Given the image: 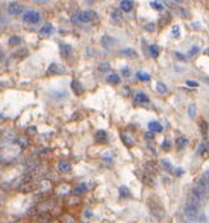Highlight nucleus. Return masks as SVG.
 Here are the masks:
<instances>
[{
    "mask_svg": "<svg viewBox=\"0 0 209 223\" xmlns=\"http://www.w3.org/2000/svg\"><path fill=\"white\" fill-rule=\"evenodd\" d=\"M121 137H122V140H123V142H125L127 146H132V145H133V140L130 137V136H127V135L123 133V135L121 136Z\"/></svg>",
    "mask_w": 209,
    "mask_h": 223,
    "instance_id": "c85d7f7f",
    "label": "nucleus"
},
{
    "mask_svg": "<svg viewBox=\"0 0 209 223\" xmlns=\"http://www.w3.org/2000/svg\"><path fill=\"white\" fill-rule=\"evenodd\" d=\"M114 44H115V40L113 37H110V36H103L101 37V45L105 49H110Z\"/></svg>",
    "mask_w": 209,
    "mask_h": 223,
    "instance_id": "f8f14e48",
    "label": "nucleus"
},
{
    "mask_svg": "<svg viewBox=\"0 0 209 223\" xmlns=\"http://www.w3.org/2000/svg\"><path fill=\"white\" fill-rule=\"evenodd\" d=\"M121 54L122 55H126V57H136V51L133 50V49H131V48H126V49H122L121 50Z\"/></svg>",
    "mask_w": 209,
    "mask_h": 223,
    "instance_id": "4be33fe9",
    "label": "nucleus"
},
{
    "mask_svg": "<svg viewBox=\"0 0 209 223\" xmlns=\"http://www.w3.org/2000/svg\"><path fill=\"white\" fill-rule=\"evenodd\" d=\"M189 115H190V118H195V115H196V105L195 104H191L189 107Z\"/></svg>",
    "mask_w": 209,
    "mask_h": 223,
    "instance_id": "2f4dec72",
    "label": "nucleus"
},
{
    "mask_svg": "<svg viewBox=\"0 0 209 223\" xmlns=\"http://www.w3.org/2000/svg\"><path fill=\"white\" fill-rule=\"evenodd\" d=\"M110 21H112L114 24H121L122 23V13L119 9H114L110 14Z\"/></svg>",
    "mask_w": 209,
    "mask_h": 223,
    "instance_id": "9d476101",
    "label": "nucleus"
},
{
    "mask_svg": "<svg viewBox=\"0 0 209 223\" xmlns=\"http://www.w3.org/2000/svg\"><path fill=\"white\" fill-rule=\"evenodd\" d=\"M205 54H208V55H209V48H208L207 50H205Z\"/></svg>",
    "mask_w": 209,
    "mask_h": 223,
    "instance_id": "8fccbe9b",
    "label": "nucleus"
},
{
    "mask_svg": "<svg viewBox=\"0 0 209 223\" xmlns=\"http://www.w3.org/2000/svg\"><path fill=\"white\" fill-rule=\"evenodd\" d=\"M157 91L159 94H165V92H167V86L162 82H158L157 83Z\"/></svg>",
    "mask_w": 209,
    "mask_h": 223,
    "instance_id": "cd10ccee",
    "label": "nucleus"
},
{
    "mask_svg": "<svg viewBox=\"0 0 209 223\" xmlns=\"http://www.w3.org/2000/svg\"><path fill=\"white\" fill-rule=\"evenodd\" d=\"M50 223H60V222H58V221H51Z\"/></svg>",
    "mask_w": 209,
    "mask_h": 223,
    "instance_id": "3c124183",
    "label": "nucleus"
},
{
    "mask_svg": "<svg viewBox=\"0 0 209 223\" xmlns=\"http://www.w3.org/2000/svg\"><path fill=\"white\" fill-rule=\"evenodd\" d=\"M149 209H150V213L154 215L157 219H163V218H164L165 212H164L163 207H162L157 200L149 199Z\"/></svg>",
    "mask_w": 209,
    "mask_h": 223,
    "instance_id": "f03ea898",
    "label": "nucleus"
},
{
    "mask_svg": "<svg viewBox=\"0 0 209 223\" xmlns=\"http://www.w3.org/2000/svg\"><path fill=\"white\" fill-rule=\"evenodd\" d=\"M187 144V140L185 137H178L176 140V145H177V149H183Z\"/></svg>",
    "mask_w": 209,
    "mask_h": 223,
    "instance_id": "a878e982",
    "label": "nucleus"
},
{
    "mask_svg": "<svg viewBox=\"0 0 209 223\" xmlns=\"http://www.w3.org/2000/svg\"><path fill=\"white\" fill-rule=\"evenodd\" d=\"M71 54H72V46L71 45H67V44L60 45V55H62V57L67 58Z\"/></svg>",
    "mask_w": 209,
    "mask_h": 223,
    "instance_id": "4468645a",
    "label": "nucleus"
},
{
    "mask_svg": "<svg viewBox=\"0 0 209 223\" xmlns=\"http://www.w3.org/2000/svg\"><path fill=\"white\" fill-rule=\"evenodd\" d=\"M122 74H123L125 77H128V76H130V74H131V69H130V68H128V67H125L123 69H122Z\"/></svg>",
    "mask_w": 209,
    "mask_h": 223,
    "instance_id": "ea45409f",
    "label": "nucleus"
},
{
    "mask_svg": "<svg viewBox=\"0 0 209 223\" xmlns=\"http://www.w3.org/2000/svg\"><path fill=\"white\" fill-rule=\"evenodd\" d=\"M51 32H53V26H51L50 23H45L44 26H42V27L40 28V35H41V36H44V37L50 36V35H51Z\"/></svg>",
    "mask_w": 209,
    "mask_h": 223,
    "instance_id": "ddd939ff",
    "label": "nucleus"
},
{
    "mask_svg": "<svg viewBox=\"0 0 209 223\" xmlns=\"http://www.w3.org/2000/svg\"><path fill=\"white\" fill-rule=\"evenodd\" d=\"M183 214H185V217L190 222H196L199 218V209H198V207L187 203L185 208H183Z\"/></svg>",
    "mask_w": 209,
    "mask_h": 223,
    "instance_id": "7ed1b4c3",
    "label": "nucleus"
},
{
    "mask_svg": "<svg viewBox=\"0 0 209 223\" xmlns=\"http://www.w3.org/2000/svg\"><path fill=\"white\" fill-rule=\"evenodd\" d=\"M137 78L141 80V81H149V80H150V74H147L145 72H139L137 73Z\"/></svg>",
    "mask_w": 209,
    "mask_h": 223,
    "instance_id": "7c9ffc66",
    "label": "nucleus"
},
{
    "mask_svg": "<svg viewBox=\"0 0 209 223\" xmlns=\"http://www.w3.org/2000/svg\"><path fill=\"white\" fill-rule=\"evenodd\" d=\"M69 201H71V203H69L71 205H76V204H78V203H80V199H77V197H72V199H71Z\"/></svg>",
    "mask_w": 209,
    "mask_h": 223,
    "instance_id": "c03bdc74",
    "label": "nucleus"
},
{
    "mask_svg": "<svg viewBox=\"0 0 209 223\" xmlns=\"http://www.w3.org/2000/svg\"><path fill=\"white\" fill-rule=\"evenodd\" d=\"M149 51H150V55L153 58H157L159 55V48L158 45H150L149 46Z\"/></svg>",
    "mask_w": 209,
    "mask_h": 223,
    "instance_id": "393cba45",
    "label": "nucleus"
},
{
    "mask_svg": "<svg viewBox=\"0 0 209 223\" xmlns=\"http://www.w3.org/2000/svg\"><path fill=\"white\" fill-rule=\"evenodd\" d=\"M207 150V146H205V144H201L200 146H199V149H198V154H204V151Z\"/></svg>",
    "mask_w": 209,
    "mask_h": 223,
    "instance_id": "79ce46f5",
    "label": "nucleus"
},
{
    "mask_svg": "<svg viewBox=\"0 0 209 223\" xmlns=\"http://www.w3.org/2000/svg\"><path fill=\"white\" fill-rule=\"evenodd\" d=\"M186 83H187V86H191V87H196L198 86V82H195V81H187Z\"/></svg>",
    "mask_w": 209,
    "mask_h": 223,
    "instance_id": "a18cd8bd",
    "label": "nucleus"
},
{
    "mask_svg": "<svg viewBox=\"0 0 209 223\" xmlns=\"http://www.w3.org/2000/svg\"><path fill=\"white\" fill-rule=\"evenodd\" d=\"M22 19L27 23H31V24H36L39 23L40 19H41V14L39 13L37 10H27L24 12L23 16H22Z\"/></svg>",
    "mask_w": 209,
    "mask_h": 223,
    "instance_id": "20e7f679",
    "label": "nucleus"
},
{
    "mask_svg": "<svg viewBox=\"0 0 209 223\" xmlns=\"http://www.w3.org/2000/svg\"><path fill=\"white\" fill-rule=\"evenodd\" d=\"M19 42H21V37L19 36H16L14 35V36H12L10 39H9V45L10 46H16L17 44H19Z\"/></svg>",
    "mask_w": 209,
    "mask_h": 223,
    "instance_id": "bb28decb",
    "label": "nucleus"
},
{
    "mask_svg": "<svg viewBox=\"0 0 209 223\" xmlns=\"http://www.w3.org/2000/svg\"><path fill=\"white\" fill-rule=\"evenodd\" d=\"M71 89L73 90V92H75L76 95H81L83 92V87H82V85L78 80H73L72 83H71Z\"/></svg>",
    "mask_w": 209,
    "mask_h": 223,
    "instance_id": "9b49d317",
    "label": "nucleus"
},
{
    "mask_svg": "<svg viewBox=\"0 0 209 223\" xmlns=\"http://www.w3.org/2000/svg\"><path fill=\"white\" fill-rule=\"evenodd\" d=\"M200 132L203 133V135H207V132H208V123L205 122V121H201L200 122Z\"/></svg>",
    "mask_w": 209,
    "mask_h": 223,
    "instance_id": "473e14b6",
    "label": "nucleus"
},
{
    "mask_svg": "<svg viewBox=\"0 0 209 223\" xmlns=\"http://www.w3.org/2000/svg\"><path fill=\"white\" fill-rule=\"evenodd\" d=\"M39 190V182H34L30 181L26 183H22L19 187H18V191L22 194H28V193H34V191Z\"/></svg>",
    "mask_w": 209,
    "mask_h": 223,
    "instance_id": "39448f33",
    "label": "nucleus"
},
{
    "mask_svg": "<svg viewBox=\"0 0 209 223\" xmlns=\"http://www.w3.org/2000/svg\"><path fill=\"white\" fill-rule=\"evenodd\" d=\"M99 71L100 72H108V71H110V65H109V63H101V64H99Z\"/></svg>",
    "mask_w": 209,
    "mask_h": 223,
    "instance_id": "f704fd0d",
    "label": "nucleus"
},
{
    "mask_svg": "<svg viewBox=\"0 0 209 223\" xmlns=\"http://www.w3.org/2000/svg\"><path fill=\"white\" fill-rule=\"evenodd\" d=\"M149 129L151 132H162V129H163V127H162V125L161 123H158V122H150L149 123Z\"/></svg>",
    "mask_w": 209,
    "mask_h": 223,
    "instance_id": "f3484780",
    "label": "nucleus"
},
{
    "mask_svg": "<svg viewBox=\"0 0 209 223\" xmlns=\"http://www.w3.org/2000/svg\"><path fill=\"white\" fill-rule=\"evenodd\" d=\"M175 55H176V57L180 59V60H185V55H182V54H180V53H175Z\"/></svg>",
    "mask_w": 209,
    "mask_h": 223,
    "instance_id": "49530a36",
    "label": "nucleus"
},
{
    "mask_svg": "<svg viewBox=\"0 0 209 223\" xmlns=\"http://www.w3.org/2000/svg\"><path fill=\"white\" fill-rule=\"evenodd\" d=\"M0 57H2V48H0Z\"/></svg>",
    "mask_w": 209,
    "mask_h": 223,
    "instance_id": "603ef678",
    "label": "nucleus"
},
{
    "mask_svg": "<svg viewBox=\"0 0 209 223\" xmlns=\"http://www.w3.org/2000/svg\"><path fill=\"white\" fill-rule=\"evenodd\" d=\"M154 28H155V24L154 23H147V24H145V30L146 31H154Z\"/></svg>",
    "mask_w": 209,
    "mask_h": 223,
    "instance_id": "a19ab883",
    "label": "nucleus"
},
{
    "mask_svg": "<svg viewBox=\"0 0 209 223\" xmlns=\"http://www.w3.org/2000/svg\"><path fill=\"white\" fill-rule=\"evenodd\" d=\"M58 168L60 172H69L71 171V164L68 162H66V160H63V162H60L58 164Z\"/></svg>",
    "mask_w": 209,
    "mask_h": 223,
    "instance_id": "412c9836",
    "label": "nucleus"
},
{
    "mask_svg": "<svg viewBox=\"0 0 209 223\" xmlns=\"http://www.w3.org/2000/svg\"><path fill=\"white\" fill-rule=\"evenodd\" d=\"M172 35H173L175 37H178V36H180V27H178L177 24L172 27Z\"/></svg>",
    "mask_w": 209,
    "mask_h": 223,
    "instance_id": "4c0bfd02",
    "label": "nucleus"
},
{
    "mask_svg": "<svg viewBox=\"0 0 209 223\" xmlns=\"http://www.w3.org/2000/svg\"><path fill=\"white\" fill-rule=\"evenodd\" d=\"M182 173H183V171H182V169H177V171H176V175H177V176H181Z\"/></svg>",
    "mask_w": 209,
    "mask_h": 223,
    "instance_id": "09e8293b",
    "label": "nucleus"
},
{
    "mask_svg": "<svg viewBox=\"0 0 209 223\" xmlns=\"http://www.w3.org/2000/svg\"><path fill=\"white\" fill-rule=\"evenodd\" d=\"M161 163H162V167L163 168L167 171V172H169V173H173V167H172V164H171V162H168L167 159H163V160H161Z\"/></svg>",
    "mask_w": 209,
    "mask_h": 223,
    "instance_id": "5701e85b",
    "label": "nucleus"
},
{
    "mask_svg": "<svg viewBox=\"0 0 209 223\" xmlns=\"http://www.w3.org/2000/svg\"><path fill=\"white\" fill-rule=\"evenodd\" d=\"M60 223H75V219H73L71 215L66 214V215L62 217V221H60Z\"/></svg>",
    "mask_w": 209,
    "mask_h": 223,
    "instance_id": "72a5a7b5",
    "label": "nucleus"
},
{
    "mask_svg": "<svg viewBox=\"0 0 209 223\" xmlns=\"http://www.w3.org/2000/svg\"><path fill=\"white\" fill-rule=\"evenodd\" d=\"M132 5L133 4H132V2H130V0H123V2H121L119 8L123 12H130L132 9Z\"/></svg>",
    "mask_w": 209,
    "mask_h": 223,
    "instance_id": "dca6fc26",
    "label": "nucleus"
},
{
    "mask_svg": "<svg viewBox=\"0 0 209 223\" xmlns=\"http://www.w3.org/2000/svg\"><path fill=\"white\" fill-rule=\"evenodd\" d=\"M95 137H96V140H99V141H107L108 135H107L105 131H103V129H99V131L95 133Z\"/></svg>",
    "mask_w": 209,
    "mask_h": 223,
    "instance_id": "b1692460",
    "label": "nucleus"
},
{
    "mask_svg": "<svg viewBox=\"0 0 209 223\" xmlns=\"http://www.w3.org/2000/svg\"><path fill=\"white\" fill-rule=\"evenodd\" d=\"M169 14H165V16H163L162 18H161V21H159V24H161V26H165V24L168 23V21H169Z\"/></svg>",
    "mask_w": 209,
    "mask_h": 223,
    "instance_id": "e433bc0d",
    "label": "nucleus"
},
{
    "mask_svg": "<svg viewBox=\"0 0 209 223\" xmlns=\"http://www.w3.org/2000/svg\"><path fill=\"white\" fill-rule=\"evenodd\" d=\"M8 12L12 14V16H18L19 13L23 12V5H21L19 3H10L9 7H8Z\"/></svg>",
    "mask_w": 209,
    "mask_h": 223,
    "instance_id": "6e6552de",
    "label": "nucleus"
},
{
    "mask_svg": "<svg viewBox=\"0 0 209 223\" xmlns=\"http://www.w3.org/2000/svg\"><path fill=\"white\" fill-rule=\"evenodd\" d=\"M87 191V185H86V182H81L80 183L77 187L75 189V194L76 195H78V194H83V193H86Z\"/></svg>",
    "mask_w": 209,
    "mask_h": 223,
    "instance_id": "aec40b11",
    "label": "nucleus"
},
{
    "mask_svg": "<svg viewBox=\"0 0 209 223\" xmlns=\"http://www.w3.org/2000/svg\"><path fill=\"white\" fill-rule=\"evenodd\" d=\"M53 221V217L48 214L46 212H41L36 215V222L37 223H50Z\"/></svg>",
    "mask_w": 209,
    "mask_h": 223,
    "instance_id": "1a4fd4ad",
    "label": "nucleus"
},
{
    "mask_svg": "<svg viewBox=\"0 0 209 223\" xmlns=\"http://www.w3.org/2000/svg\"><path fill=\"white\" fill-rule=\"evenodd\" d=\"M162 147L164 149V150H169V147H171V142H169L168 140H164V142H163Z\"/></svg>",
    "mask_w": 209,
    "mask_h": 223,
    "instance_id": "37998d69",
    "label": "nucleus"
},
{
    "mask_svg": "<svg viewBox=\"0 0 209 223\" xmlns=\"http://www.w3.org/2000/svg\"><path fill=\"white\" fill-rule=\"evenodd\" d=\"M153 137H154V135H153L151 132H147V133L145 135V139H147V140H149V139H153Z\"/></svg>",
    "mask_w": 209,
    "mask_h": 223,
    "instance_id": "de8ad7c7",
    "label": "nucleus"
},
{
    "mask_svg": "<svg viewBox=\"0 0 209 223\" xmlns=\"http://www.w3.org/2000/svg\"><path fill=\"white\" fill-rule=\"evenodd\" d=\"M57 191H58V194L64 195V194H68L69 193V187H68V185H62V186H59Z\"/></svg>",
    "mask_w": 209,
    "mask_h": 223,
    "instance_id": "c756f323",
    "label": "nucleus"
},
{
    "mask_svg": "<svg viewBox=\"0 0 209 223\" xmlns=\"http://www.w3.org/2000/svg\"><path fill=\"white\" fill-rule=\"evenodd\" d=\"M150 5L154 9H157V10H162L163 9V4L162 3H158V2H150Z\"/></svg>",
    "mask_w": 209,
    "mask_h": 223,
    "instance_id": "c9c22d12",
    "label": "nucleus"
},
{
    "mask_svg": "<svg viewBox=\"0 0 209 223\" xmlns=\"http://www.w3.org/2000/svg\"><path fill=\"white\" fill-rule=\"evenodd\" d=\"M118 193H119L121 197H130L131 196V191L128 190V187H126V186H121L118 189Z\"/></svg>",
    "mask_w": 209,
    "mask_h": 223,
    "instance_id": "6ab92c4d",
    "label": "nucleus"
},
{
    "mask_svg": "<svg viewBox=\"0 0 209 223\" xmlns=\"http://www.w3.org/2000/svg\"><path fill=\"white\" fill-rule=\"evenodd\" d=\"M107 81H108V83H110V85H117V83H119V76L118 74H109V76L107 77Z\"/></svg>",
    "mask_w": 209,
    "mask_h": 223,
    "instance_id": "a211bd4d",
    "label": "nucleus"
},
{
    "mask_svg": "<svg viewBox=\"0 0 209 223\" xmlns=\"http://www.w3.org/2000/svg\"><path fill=\"white\" fill-rule=\"evenodd\" d=\"M147 101H149V97L145 94H143V92H139V94H136V96H135V103L136 104H145Z\"/></svg>",
    "mask_w": 209,
    "mask_h": 223,
    "instance_id": "2eb2a0df",
    "label": "nucleus"
},
{
    "mask_svg": "<svg viewBox=\"0 0 209 223\" xmlns=\"http://www.w3.org/2000/svg\"><path fill=\"white\" fill-rule=\"evenodd\" d=\"M75 18L78 22L87 23V22H93V21L97 19V13L94 10H81L75 14Z\"/></svg>",
    "mask_w": 209,
    "mask_h": 223,
    "instance_id": "f257e3e1",
    "label": "nucleus"
},
{
    "mask_svg": "<svg viewBox=\"0 0 209 223\" xmlns=\"http://www.w3.org/2000/svg\"><path fill=\"white\" fill-rule=\"evenodd\" d=\"M195 193H198L201 197H204L205 195H207V193H208V190H209V186L207 185V182L204 181L203 178H200L198 182H196V185L194 186V189H193Z\"/></svg>",
    "mask_w": 209,
    "mask_h": 223,
    "instance_id": "423d86ee",
    "label": "nucleus"
},
{
    "mask_svg": "<svg viewBox=\"0 0 209 223\" xmlns=\"http://www.w3.org/2000/svg\"><path fill=\"white\" fill-rule=\"evenodd\" d=\"M198 51H199V48L198 46H193L191 49H190V51H189V57H194Z\"/></svg>",
    "mask_w": 209,
    "mask_h": 223,
    "instance_id": "58836bf2",
    "label": "nucleus"
},
{
    "mask_svg": "<svg viewBox=\"0 0 209 223\" xmlns=\"http://www.w3.org/2000/svg\"><path fill=\"white\" fill-rule=\"evenodd\" d=\"M64 72H66V68L62 64H58V63H53L50 67L48 68L49 74H62Z\"/></svg>",
    "mask_w": 209,
    "mask_h": 223,
    "instance_id": "0eeeda50",
    "label": "nucleus"
}]
</instances>
